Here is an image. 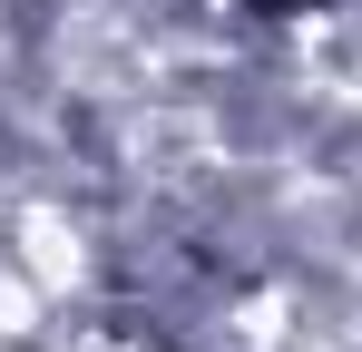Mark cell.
I'll use <instances>...</instances> for the list:
<instances>
[{
    "mask_svg": "<svg viewBox=\"0 0 362 352\" xmlns=\"http://www.w3.org/2000/svg\"><path fill=\"white\" fill-rule=\"evenodd\" d=\"M245 10H303V0H245Z\"/></svg>",
    "mask_w": 362,
    "mask_h": 352,
    "instance_id": "1",
    "label": "cell"
}]
</instances>
